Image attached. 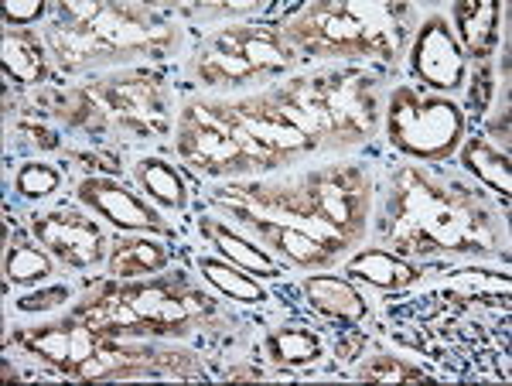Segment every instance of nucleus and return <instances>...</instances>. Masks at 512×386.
Returning <instances> with one entry per match:
<instances>
[{
    "label": "nucleus",
    "mask_w": 512,
    "mask_h": 386,
    "mask_svg": "<svg viewBox=\"0 0 512 386\" xmlns=\"http://www.w3.org/2000/svg\"><path fill=\"white\" fill-rule=\"evenodd\" d=\"M202 233H205V240H209L222 253V257L229 260V264L243 267L246 274H260V277H277L280 274V267L267 257V253L256 250L250 240H243V236L233 233L229 226L216 223V219H205Z\"/></svg>",
    "instance_id": "19"
},
{
    "label": "nucleus",
    "mask_w": 512,
    "mask_h": 386,
    "mask_svg": "<svg viewBox=\"0 0 512 386\" xmlns=\"http://www.w3.org/2000/svg\"><path fill=\"white\" fill-rule=\"evenodd\" d=\"M270 100L315 144H355L373 134L379 96L362 72H328L270 89Z\"/></svg>",
    "instance_id": "4"
},
{
    "label": "nucleus",
    "mask_w": 512,
    "mask_h": 386,
    "mask_svg": "<svg viewBox=\"0 0 512 386\" xmlns=\"http://www.w3.org/2000/svg\"><path fill=\"white\" fill-rule=\"evenodd\" d=\"M209 106L219 113L222 120L233 123L239 134L250 137L260 151H267L277 164L301 158V154H308L318 147L301 127H297V123H291L284 113H280V106L270 100L267 93L246 96V100H233V103L219 100V103H209Z\"/></svg>",
    "instance_id": "10"
},
{
    "label": "nucleus",
    "mask_w": 512,
    "mask_h": 386,
    "mask_svg": "<svg viewBox=\"0 0 512 386\" xmlns=\"http://www.w3.org/2000/svg\"><path fill=\"white\" fill-rule=\"evenodd\" d=\"M86 100H89L86 106L89 120L96 113V120L117 123L123 130H134V134H147V137L168 130V113H164L158 82L137 76V72L96 82Z\"/></svg>",
    "instance_id": "9"
},
{
    "label": "nucleus",
    "mask_w": 512,
    "mask_h": 386,
    "mask_svg": "<svg viewBox=\"0 0 512 386\" xmlns=\"http://www.w3.org/2000/svg\"><path fill=\"white\" fill-rule=\"evenodd\" d=\"M21 346L38 352L45 363L59 366L62 373L79 376L82 366L89 363V356L96 352L99 339L82 318L72 315L69 322H55V325H41L21 332Z\"/></svg>",
    "instance_id": "13"
},
{
    "label": "nucleus",
    "mask_w": 512,
    "mask_h": 386,
    "mask_svg": "<svg viewBox=\"0 0 512 386\" xmlns=\"http://www.w3.org/2000/svg\"><path fill=\"white\" fill-rule=\"evenodd\" d=\"M168 246L158 240H147V236H130V240H120L110 253V274L117 281H137L144 274H154V270L168 267Z\"/></svg>",
    "instance_id": "18"
},
{
    "label": "nucleus",
    "mask_w": 512,
    "mask_h": 386,
    "mask_svg": "<svg viewBox=\"0 0 512 386\" xmlns=\"http://www.w3.org/2000/svg\"><path fill=\"white\" fill-rule=\"evenodd\" d=\"M267 352L280 366H308L321 356V339L308 328H277L267 335Z\"/></svg>",
    "instance_id": "26"
},
{
    "label": "nucleus",
    "mask_w": 512,
    "mask_h": 386,
    "mask_svg": "<svg viewBox=\"0 0 512 386\" xmlns=\"http://www.w3.org/2000/svg\"><path fill=\"white\" fill-rule=\"evenodd\" d=\"M62 175L52 168V164H41V161H31V164H21L18 175H14V188H18L21 199H45L59 188Z\"/></svg>",
    "instance_id": "29"
},
{
    "label": "nucleus",
    "mask_w": 512,
    "mask_h": 386,
    "mask_svg": "<svg viewBox=\"0 0 512 386\" xmlns=\"http://www.w3.org/2000/svg\"><path fill=\"white\" fill-rule=\"evenodd\" d=\"M178 154L192 168L209 175H250L256 168H274V158L260 151L250 137L239 134L229 120H222L209 103L185 106L175 130Z\"/></svg>",
    "instance_id": "7"
},
{
    "label": "nucleus",
    "mask_w": 512,
    "mask_h": 386,
    "mask_svg": "<svg viewBox=\"0 0 512 386\" xmlns=\"http://www.w3.org/2000/svg\"><path fill=\"white\" fill-rule=\"evenodd\" d=\"M0 55H4V72L14 82L45 79V48H41V41L35 35L7 31L4 45H0Z\"/></svg>",
    "instance_id": "24"
},
{
    "label": "nucleus",
    "mask_w": 512,
    "mask_h": 386,
    "mask_svg": "<svg viewBox=\"0 0 512 386\" xmlns=\"http://www.w3.org/2000/svg\"><path fill=\"white\" fill-rule=\"evenodd\" d=\"M134 178L154 202L164 205V209H185L188 188H185V178H181V171L175 164H168L161 158H144V161H137Z\"/></svg>",
    "instance_id": "21"
},
{
    "label": "nucleus",
    "mask_w": 512,
    "mask_h": 386,
    "mask_svg": "<svg viewBox=\"0 0 512 386\" xmlns=\"http://www.w3.org/2000/svg\"><path fill=\"white\" fill-rule=\"evenodd\" d=\"M198 76L209 86H239V82H250L256 69L236 52L226 35H216L209 48L198 55Z\"/></svg>",
    "instance_id": "20"
},
{
    "label": "nucleus",
    "mask_w": 512,
    "mask_h": 386,
    "mask_svg": "<svg viewBox=\"0 0 512 386\" xmlns=\"http://www.w3.org/2000/svg\"><path fill=\"white\" fill-rule=\"evenodd\" d=\"M45 14V4L41 0H7L4 4V18L7 24H31Z\"/></svg>",
    "instance_id": "31"
},
{
    "label": "nucleus",
    "mask_w": 512,
    "mask_h": 386,
    "mask_svg": "<svg viewBox=\"0 0 512 386\" xmlns=\"http://www.w3.org/2000/svg\"><path fill=\"white\" fill-rule=\"evenodd\" d=\"M362 380H373V383H407V380H424L417 366H407L403 359H390V356H379L373 363H366L359 369Z\"/></svg>",
    "instance_id": "30"
},
{
    "label": "nucleus",
    "mask_w": 512,
    "mask_h": 386,
    "mask_svg": "<svg viewBox=\"0 0 512 386\" xmlns=\"http://www.w3.org/2000/svg\"><path fill=\"white\" fill-rule=\"evenodd\" d=\"M465 168L472 175L482 178L485 185L495 188L499 195L512 192V178H509V158L499 147L485 144V141H468L465 144Z\"/></svg>",
    "instance_id": "27"
},
{
    "label": "nucleus",
    "mask_w": 512,
    "mask_h": 386,
    "mask_svg": "<svg viewBox=\"0 0 512 386\" xmlns=\"http://www.w3.org/2000/svg\"><path fill=\"white\" fill-rule=\"evenodd\" d=\"M403 4H311L280 28V41L304 55L321 59H386L400 55L403 45Z\"/></svg>",
    "instance_id": "3"
},
{
    "label": "nucleus",
    "mask_w": 512,
    "mask_h": 386,
    "mask_svg": "<svg viewBox=\"0 0 512 386\" xmlns=\"http://www.w3.org/2000/svg\"><path fill=\"white\" fill-rule=\"evenodd\" d=\"M48 41L62 65H82L123 52H144L168 41V35L130 4H65L62 24Z\"/></svg>",
    "instance_id": "6"
},
{
    "label": "nucleus",
    "mask_w": 512,
    "mask_h": 386,
    "mask_svg": "<svg viewBox=\"0 0 512 386\" xmlns=\"http://www.w3.org/2000/svg\"><path fill=\"white\" fill-rule=\"evenodd\" d=\"M386 120L393 147L424 161L448 158L465 134V117L458 106L441 96H420L414 86L393 89Z\"/></svg>",
    "instance_id": "8"
},
{
    "label": "nucleus",
    "mask_w": 512,
    "mask_h": 386,
    "mask_svg": "<svg viewBox=\"0 0 512 386\" xmlns=\"http://www.w3.org/2000/svg\"><path fill=\"white\" fill-rule=\"evenodd\" d=\"M246 219V226L256 229L280 257H287L291 264L297 267H328L338 260V253L332 250L328 243H321L318 236L304 233L301 226H291V223H280V219H263L256 212H239Z\"/></svg>",
    "instance_id": "15"
},
{
    "label": "nucleus",
    "mask_w": 512,
    "mask_h": 386,
    "mask_svg": "<svg viewBox=\"0 0 512 386\" xmlns=\"http://www.w3.org/2000/svg\"><path fill=\"white\" fill-rule=\"evenodd\" d=\"M304 294L318 311L332 318H345V322H359L366 315V301L352 291V284L338 281V277H308L304 281Z\"/></svg>",
    "instance_id": "22"
},
{
    "label": "nucleus",
    "mask_w": 512,
    "mask_h": 386,
    "mask_svg": "<svg viewBox=\"0 0 512 386\" xmlns=\"http://www.w3.org/2000/svg\"><path fill=\"white\" fill-rule=\"evenodd\" d=\"M390 216L403 253H489L492 246L489 219L475 212L472 192L448 195L417 168H403L393 178Z\"/></svg>",
    "instance_id": "2"
},
{
    "label": "nucleus",
    "mask_w": 512,
    "mask_h": 386,
    "mask_svg": "<svg viewBox=\"0 0 512 386\" xmlns=\"http://www.w3.org/2000/svg\"><path fill=\"white\" fill-rule=\"evenodd\" d=\"M349 274L373 287H383V291H400V287H410L417 281L420 270L414 264H407L403 257H396V253L362 250L359 257L349 260Z\"/></svg>",
    "instance_id": "16"
},
{
    "label": "nucleus",
    "mask_w": 512,
    "mask_h": 386,
    "mask_svg": "<svg viewBox=\"0 0 512 386\" xmlns=\"http://www.w3.org/2000/svg\"><path fill=\"white\" fill-rule=\"evenodd\" d=\"M65 301V291L62 287H52L48 294H31V298H21V311H52L55 305Z\"/></svg>",
    "instance_id": "32"
},
{
    "label": "nucleus",
    "mask_w": 512,
    "mask_h": 386,
    "mask_svg": "<svg viewBox=\"0 0 512 386\" xmlns=\"http://www.w3.org/2000/svg\"><path fill=\"white\" fill-rule=\"evenodd\" d=\"M79 202L89 205L96 216H103L106 223L127 233H164L161 216L147 202H140L137 195H130L127 188L113 178H86L79 185Z\"/></svg>",
    "instance_id": "14"
},
{
    "label": "nucleus",
    "mask_w": 512,
    "mask_h": 386,
    "mask_svg": "<svg viewBox=\"0 0 512 386\" xmlns=\"http://www.w3.org/2000/svg\"><path fill=\"white\" fill-rule=\"evenodd\" d=\"M233 195H246L260 209L284 212V223L301 226L335 253L359 240L366 229L369 182L359 168H321L297 182L236 188Z\"/></svg>",
    "instance_id": "1"
},
{
    "label": "nucleus",
    "mask_w": 512,
    "mask_h": 386,
    "mask_svg": "<svg viewBox=\"0 0 512 386\" xmlns=\"http://www.w3.org/2000/svg\"><path fill=\"white\" fill-rule=\"evenodd\" d=\"M454 21H458L461 41L472 55H489L495 48V24H499V4L482 0V4H458L454 7Z\"/></svg>",
    "instance_id": "23"
},
{
    "label": "nucleus",
    "mask_w": 512,
    "mask_h": 386,
    "mask_svg": "<svg viewBox=\"0 0 512 386\" xmlns=\"http://www.w3.org/2000/svg\"><path fill=\"white\" fill-rule=\"evenodd\" d=\"M198 270L205 274V281L216 284L222 294H229L233 301H246V305H256V301H267L263 287L246 277L243 267H233L229 260H216V257H198Z\"/></svg>",
    "instance_id": "25"
},
{
    "label": "nucleus",
    "mask_w": 512,
    "mask_h": 386,
    "mask_svg": "<svg viewBox=\"0 0 512 386\" xmlns=\"http://www.w3.org/2000/svg\"><path fill=\"white\" fill-rule=\"evenodd\" d=\"M209 301L202 294H192L181 281L158 277V281H127L113 294L89 301V308H79L82 318L96 335H120L134 328H154V332H185L202 318Z\"/></svg>",
    "instance_id": "5"
},
{
    "label": "nucleus",
    "mask_w": 512,
    "mask_h": 386,
    "mask_svg": "<svg viewBox=\"0 0 512 386\" xmlns=\"http://www.w3.org/2000/svg\"><path fill=\"white\" fill-rule=\"evenodd\" d=\"M35 236L45 250L72 267H93L103 260V229L93 219H82L76 212H48L35 216Z\"/></svg>",
    "instance_id": "12"
},
{
    "label": "nucleus",
    "mask_w": 512,
    "mask_h": 386,
    "mask_svg": "<svg viewBox=\"0 0 512 386\" xmlns=\"http://www.w3.org/2000/svg\"><path fill=\"white\" fill-rule=\"evenodd\" d=\"M414 72L424 86L437 89V93H451V89H458L465 82V48L454 38L448 18H441V14H431L420 24L414 41Z\"/></svg>",
    "instance_id": "11"
},
{
    "label": "nucleus",
    "mask_w": 512,
    "mask_h": 386,
    "mask_svg": "<svg viewBox=\"0 0 512 386\" xmlns=\"http://www.w3.org/2000/svg\"><path fill=\"white\" fill-rule=\"evenodd\" d=\"M239 55L256 69V76L263 72H284L291 65V52L287 45L280 41V35H270V31H260V28H226L222 31Z\"/></svg>",
    "instance_id": "17"
},
{
    "label": "nucleus",
    "mask_w": 512,
    "mask_h": 386,
    "mask_svg": "<svg viewBox=\"0 0 512 386\" xmlns=\"http://www.w3.org/2000/svg\"><path fill=\"white\" fill-rule=\"evenodd\" d=\"M4 274L14 284H45L52 277V260L31 243H18L7 250L4 260Z\"/></svg>",
    "instance_id": "28"
}]
</instances>
